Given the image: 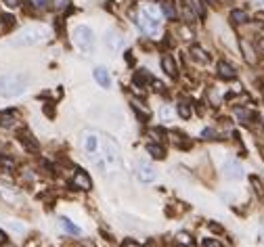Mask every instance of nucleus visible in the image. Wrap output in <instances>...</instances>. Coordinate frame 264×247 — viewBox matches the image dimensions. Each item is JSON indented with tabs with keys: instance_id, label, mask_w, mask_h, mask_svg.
<instances>
[{
	"instance_id": "obj_1",
	"label": "nucleus",
	"mask_w": 264,
	"mask_h": 247,
	"mask_svg": "<svg viewBox=\"0 0 264 247\" xmlns=\"http://www.w3.org/2000/svg\"><path fill=\"white\" fill-rule=\"evenodd\" d=\"M25 76L21 74H4L0 76V96L2 99H15L25 90Z\"/></svg>"
},
{
	"instance_id": "obj_2",
	"label": "nucleus",
	"mask_w": 264,
	"mask_h": 247,
	"mask_svg": "<svg viewBox=\"0 0 264 247\" xmlns=\"http://www.w3.org/2000/svg\"><path fill=\"white\" fill-rule=\"evenodd\" d=\"M48 36V30L42 28V25H30V28H23L17 36L13 38L15 46H34V44L42 42Z\"/></svg>"
},
{
	"instance_id": "obj_3",
	"label": "nucleus",
	"mask_w": 264,
	"mask_h": 247,
	"mask_svg": "<svg viewBox=\"0 0 264 247\" xmlns=\"http://www.w3.org/2000/svg\"><path fill=\"white\" fill-rule=\"evenodd\" d=\"M138 25H140V30H143L147 36H151V38H157V36H160V32H162L160 15H157L151 6L140 11V15H138Z\"/></svg>"
},
{
	"instance_id": "obj_4",
	"label": "nucleus",
	"mask_w": 264,
	"mask_h": 247,
	"mask_svg": "<svg viewBox=\"0 0 264 247\" xmlns=\"http://www.w3.org/2000/svg\"><path fill=\"white\" fill-rule=\"evenodd\" d=\"M74 42H76V46L80 48L82 52L90 55V52L94 50L96 36H94V32L88 28V25H78V28L74 30Z\"/></svg>"
},
{
	"instance_id": "obj_5",
	"label": "nucleus",
	"mask_w": 264,
	"mask_h": 247,
	"mask_svg": "<svg viewBox=\"0 0 264 247\" xmlns=\"http://www.w3.org/2000/svg\"><path fill=\"white\" fill-rule=\"evenodd\" d=\"M182 4L184 8L189 11L191 17H206V2L204 0H182Z\"/></svg>"
},
{
	"instance_id": "obj_6",
	"label": "nucleus",
	"mask_w": 264,
	"mask_h": 247,
	"mask_svg": "<svg viewBox=\"0 0 264 247\" xmlns=\"http://www.w3.org/2000/svg\"><path fill=\"white\" fill-rule=\"evenodd\" d=\"M84 149L88 151V155L96 160V155H101V138L96 134H88L86 140H84Z\"/></svg>"
},
{
	"instance_id": "obj_7",
	"label": "nucleus",
	"mask_w": 264,
	"mask_h": 247,
	"mask_svg": "<svg viewBox=\"0 0 264 247\" xmlns=\"http://www.w3.org/2000/svg\"><path fill=\"white\" fill-rule=\"evenodd\" d=\"M224 174H226V178H233V180H239L241 176H243V167L239 162H235V160H228L226 165H224Z\"/></svg>"
},
{
	"instance_id": "obj_8",
	"label": "nucleus",
	"mask_w": 264,
	"mask_h": 247,
	"mask_svg": "<svg viewBox=\"0 0 264 247\" xmlns=\"http://www.w3.org/2000/svg\"><path fill=\"white\" fill-rule=\"evenodd\" d=\"M74 187L76 189H82V191H90L92 189V180L84 170H78L74 176Z\"/></svg>"
},
{
	"instance_id": "obj_9",
	"label": "nucleus",
	"mask_w": 264,
	"mask_h": 247,
	"mask_svg": "<svg viewBox=\"0 0 264 247\" xmlns=\"http://www.w3.org/2000/svg\"><path fill=\"white\" fill-rule=\"evenodd\" d=\"M162 69L172 78V80H176V78H178V69H176L174 59H172V55H168V52L162 57Z\"/></svg>"
},
{
	"instance_id": "obj_10",
	"label": "nucleus",
	"mask_w": 264,
	"mask_h": 247,
	"mask_svg": "<svg viewBox=\"0 0 264 247\" xmlns=\"http://www.w3.org/2000/svg\"><path fill=\"white\" fill-rule=\"evenodd\" d=\"M92 76H94L96 84H99L101 88H109V86H111V78H109V72H107V69H105V67H94Z\"/></svg>"
},
{
	"instance_id": "obj_11",
	"label": "nucleus",
	"mask_w": 264,
	"mask_h": 247,
	"mask_svg": "<svg viewBox=\"0 0 264 247\" xmlns=\"http://www.w3.org/2000/svg\"><path fill=\"white\" fill-rule=\"evenodd\" d=\"M136 176H138V180L145 182V184H147V182H153V180H155V170H153L151 165H147V164H140Z\"/></svg>"
},
{
	"instance_id": "obj_12",
	"label": "nucleus",
	"mask_w": 264,
	"mask_h": 247,
	"mask_svg": "<svg viewBox=\"0 0 264 247\" xmlns=\"http://www.w3.org/2000/svg\"><path fill=\"white\" fill-rule=\"evenodd\" d=\"M19 143L28 149V151H38V140L34 138L28 130H21L19 132Z\"/></svg>"
},
{
	"instance_id": "obj_13",
	"label": "nucleus",
	"mask_w": 264,
	"mask_h": 247,
	"mask_svg": "<svg viewBox=\"0 0 264 247\" xmlns=\"http://www.w3.org/2000/svg\"><path fill=\"white\" fill-rule=\"evenodd\" d=\"M218 76L222 78V80H235L237 78V72L231 63H226V61H220L218 63Z\"/></svg>"
},
{
	"instance_id": "obj_14",
	"label": "nucleus",
	"mask_w": 264,
	"mask_h": 247,
	"mask_svg": "<svg viewBox=\"0 0 264 247\" xmlns=\"http://www.w3.org/2000/svg\"><path fill=\"white\" fill-rule=\"evenodd\" d=\"M149 82H153V76L147 72V69H138V72L132 76V84L134 86H138V88H143V86H147Z\"/></svg>"
},
{
	"instance_id": "obj_15",
	"label": "nucleus",
	"mask_w": 264,
	"mask_h": 247,
	"mask_svg": "<svg viewBox=\"0 0 264 247\" xmlns=\"http://www.w3.org/2000/svg\"><path fill=\"white\" fill-rule=\"evenodd\" d=\"M17 113L15 111H0V128H15Z\"/></svg>"
},
{
	"instance_id": "obj_16",
	"label": "nucleus",
	"mask_w": 264,
	"mask_h": 247,
	"mask_svg": "<svg viewBox=\"0 0 264 247\" xmlns=\"http://www.w3.org/2000/svg\"><path fill=\"white\" fill-rule=\"evenodd\" d=\"M228 19H231V23H235V25H243V23L250 21V15L245 11H241V8H235V11H231V15H228Z\"/></svg>"
},
{
	"instance_id": "obj_17",
	"label": "nucleus",
	"mask_w": 264,
	"mask_h": 247,
	"mask_svg": "<svg viewBox=\"0 0 264 247\" xmlns=\"http://www.w3.org/2000/svg\"><path fill=\"white\" fill-rule=\"evenodd\" d=\"M107 48L111 52H116V50L122 48V36H120V34H113V32L107 34Z\"/></svg>"
},
{
	"instance_id": "obj_18",
	"label": "nucleus",
	"mask_w": 264,
	"mask_h": 247,
	"mask_svg": "<svg viewBox=\"0 0 264 247\" xmlns=\"http://www.w3.org/2000/svg\"><path fill=\"white\" fill-rule=\"evenodd\" d=\"M191 57L195 59L197 63H208V61H210V55L204 48H199V46H191Z\"/></svg>"
},
{
	"instance_id": "obj_19",
	"label": "nucleus",
	"mask_w": 264,
	"mask_h": 247,
	"mask_svg": "<svg viewBox=\"0 0 264 247\" xmlns=\"http://www.w3.org/2000/svg\"><path fill=\"white\" fill-rule=\"evenodd\" d=\"M147 153L151 155L153 160H164V155H166L164 147H162V145H153V143H149V145H147Z\"/></svg>"
},
{
	"instance_id": "obj_20",
	"label": "nucleus",
	"mask_w": 264,
	"mask_h": 247,
	"mask_svg": "<svg viewBox=\"0 0 264 247\" xmlns=\"http://www.w3.org/2000/svg\"><path fill=\"white\" fill-rule=\"evenodd\" d=\"M61 228H63L65 233H69V235H80V233H82L80 228H78L69 218H61Z\"/></svg>"
},
{
	"instance_id": "obj_21",
	"label": "nucleus",
	"mask_w": 264,
	"mask_h": 247,
	"mask_svg": "<svg viewBox=\"0 0 264 247\" xmlns=\"http://www.w3.org/2000/svg\"><path fill=\"white\" fill-rule=\"evenodd\" d=\"M176 113H178L182 120H189L191 118V105L187 101H180L178 105H176Z\"/></svg>"
},
{
	"instance_id": "obj_22",
	"label": "nucleus",
	"mask_w": 264,
	"mask_h": 247,
	"mask_svg": "<svg viewBox=\"0 0 264 247\" xmlns=\"http://www.w3.org/2000/svg\"><path fill=\"white\" fill-rule=\"evenodd\" d=\"M162 15L166 17V19H170V21H174L176 17H178V15H176V8H174L172 2H164L162 4Z\"/></svg>"
},
{
	"instance_id": "obj_23",
	"label": "nucleus",
	"mask_w": 264,
	"mask_h": 247,
	"mask_svg": "<svg viewBox=\"0 0 264 247\" xmlns=\"http://www.w3.org/2000/svg\"><path fill=\"white\" fill-rule=\"evenodd\" d=\"M241 48H243V55H245V61H248V63H252V65H254V63H256V57H254V48H252V46H250V44H248V42H245V40L241 42Z\"/></svg>"
},
{
	"instance_id": "obj_24",
	"label": "nucleus",
	"mask_w": 264,
	"mask_h": 247,
	"mask_svg": "<svg viewBox=\"0 0 264 247\" xmlns=\"http://www.w3.org/2000/svg\"><path fill=\"white\" fill-rule=\"evenodd\" d=\"M235 116L239 118L243 124H248V122L254 118V113H252V111H248V109H235Z\"/></svg>"
},
{
	"instance_id": "obj_25",
	"label": "nucleus",
	"mask_w": 264,
	"mask_h": 247,
	"mask_svg": "<svg viewBox=\"0 0 264 247\" xmlns=\"http://www.w3.org/2000/svg\"><path fill=\"white\" fill-rule=\"evenodd\" d=\"M52 8L59 11V13H63L69 8V0H52Z\"/></svg>"
},
{
	"instance_id": "obj_26",
	"label": "nucleus",
	"mask_w": 264,
	"mask_h": 247,
	"mask_svg": "<svg viewBox=\"0 0 264 247\" xmlns=\"http://www.w3.org/2000/svg\"><path fill=\"white\" fill-rule=\"evenodd\" d=\"M176 239H178V243H184V245H193V239L187 235V233H178L176 235Z\"/></svg>"
},
{
	"instance_id": "obj_27",
	"label": "nucleus",
	"mask_w": 264,
	"mask_h": 247,
	"mask_svg": "<svg viewBox=\"0 0 264 247\" xmlns=\"http://www.w3.org/2000/svg\"><path fill=\"white\" fill-rule=\"evenodd\" d=\"M0 165L6 167V170H13V167H15V162L11 160V157H0Z\"/></svg>"
},
{
	"instance_id": "obj_28",
	"label": "nucleus",
	"mask_w": 264,
	"mask_h": 247,
	"mask_svg": "<svg viewBox=\"0 0 264 247\" xmlns=\"http://www.w3.org/2000/svg\"><path fill=\"white\" fill-rule=\"evenodd\" d=\"M201 136H204L206 140H214V138H216V132H214L212 128H206L204 132H201Z\"/></svg>"
},
{
	"instance_id": "obj_29",
	"label": "nucleus",
	"mask_w": 264,
	"mask_h": 247,
	"mask_svg": "<svg viewBox=\"0 0 264 247\" xmlns=\"http://www.w3.org/2000/svg\"><path fill=\"white\" fill-rule=\"evenodd\" d=\"M30 4L34 8H44V6H48V0H30Z\"/></svg>"
},
{
	"instance_id": "obj_30",
	"label": "nucleus",
	"mask_w": 264,
	"mask_h": 247,
	"mask_svg": "<svg viewBox=\"0 0 264 247\" xmlns=\"http://www.w3.org/2000/svg\"><path fill=\"white\" fill-rule=\"evenodd\" d=\"M160 116H162V120H170V118H172V111H170V107H162Z\"/></svg>"
},
{
	"instance_id": "obj_31",
	"label": "nucleus",
	"mask_w": 264,
	"mask_h": 247,
	"mask_svg": "<svg viewBox=\"0 0 264 247\" xmlns=\"http://www.w3.org/2000/svg\"><path fill=\"white\" fill-rule=\"evenodd\" d=\"M201 247H220V243L216 239H206L204 243H201Z\"/></svg>"
},
{
	"instance_id": "obj_32",
	"label": "nucleus",
	"mask_w": 264,
	"mask_h": 247,
	"mask_svg": "<svg viewBox=\"0 0 264 247\" xmlns=\"http://www.w3.org/2000/svg\"><path fill=\"white\" fill-rule=\"evenodd\" d=\"M4 4L8 8H17V6H19V0H4Z\"/></svg>"
},
{
	"instance_id": "obj_33",
	"label": "nucleus",
	"mask_w": 264,
	"mask_h": 247,
	"mask_svg": "<svg viewBox=\"0 0 264 247\" xmlns=\"http://www.w3.org/2000/svg\"><path fill=\"white\" fill-rule=\"evenodd\" d=\"M6 243V235H4V231H0V245H4Z\"/></svg>"
},
{
	"instance_id": "obj_34",
	"label": "nucleus",
	"mask_w": 264,
	"mask_h": 247,
	"mask_svg": "<svg viewBox=\"0 0 264 247\" xmlns=\"http://www.w3.org/2000/svg\"><path fill=\"white\" fill-rule=\"evenodd\" d=\"M126 61H128V63H134V57H132V52H130V50L126 52Z\"/></svg>"
},
{
	"instance_id": "obj_35",
	"label": "nucleus",
	"mask_w": 264,
	"mask_h": 247,
	"mask_svg": "<svg viewBox=\"0 0 264 247\" xmlns=\"http://www.w3.org/2000/svg\"><path fill=\"white\" fill-rule=\"evenodd\" d=\"M122 247H138V245H136L134 241H126V243H124V245H122Z\"/></svg>"
},
{
	"instance_id": "obj_36",
	"label": "nucleus",
	"mask_w": 264,
	"mask_h": 247,
	"mask_svg": "<svg viewBox=\"0 0 264 247\" xmlns=\"http://www.w3.org/2000/svg\"><path fill=\"white\" fill-rule=\"evenodd\" d=\"M210 228H212V231H214V233H220V231H222V228H220L218 224H212V226H210Z\"/></svg>"
},
{
	"instance_id": "obj_37",
	"label": "nucleus",
	"mask_w": 264,
	"mask_h": 247,
	"mask_svg": "<svg viewBox=\"0 0 264 247\" xmlns=\"http://www.w3.org/2000/svg\"><path fill=\"white\" fill-rule=\"evenodd\" d=\"M258 48L264 52V38H260V42H258Z\"/></svg>"
},
{
	"instance_id": "obj_38",
	"label": "nucleus",
	"mask_w": 264,
	"mask_h": 247,
	"mask_svg": "<svg viewBox=\"0 0 264 247\" xmlns=\"http://www.w3.org/2000/svg\"><path fill=\"white\" fill-rule=\"evenodd\" d=\"M254 2H256V4H264V0H254Z\"/></svg>"
}]
</instances>
